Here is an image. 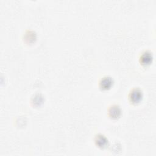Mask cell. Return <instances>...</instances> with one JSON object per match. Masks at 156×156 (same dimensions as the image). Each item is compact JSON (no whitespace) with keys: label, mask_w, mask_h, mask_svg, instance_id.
I'll use <instances>...</instances> for the list:
<instances>
[{"label":"cell","mask_w":156,"mask_h":156,"mask_svg":"<svg viewBox=\"0 0 156 156\" xmlns=\"http://www.w3.org/2000/svg\"><path fill=\"white\" fill-rule=\"evenodd\" d=\"M121 111L120 108L116 105H112L109 108V110H108L109 115L112 118H118L121 115Z\"/></svg>","instance_id":"obj_5"},{"label":"cell","mask_w":156,"mask_h":156,"mask_svg":"<svg viewBox=\"0 0 156 156\" xmlns=\"http://www.w3.org/2000/svg\"><path fill=\"white\" fill-rule=\"evenodd\" d=\"M95 143H96V144L98 147H101V148H104V147H106V146L107 145L108 140L104 135H98L97 136H96Z\"/></svg>","instance_id":"obj_3"},{"label":"cell","mask_w":156,"mask_h":156,"mask_svg":"<svg viewBox=\"0 0 156 156\" xmlns=\"http://www.w3.org/2000/svg\"><path fill=\"white\" fill-rule=\"evenodd\" d=\"M143 98L142 91L138 88L133 89L129 94L130 101L132 103H138Z\"/></svg>","instance_id":"obj_1"},{"label":"cell","mask_w":156,"mask_h":156,"mask_svg":"<svg viewBox=\"0 0 156 156\" xmlns=\"http://www.w3.org/2000/svg\"><path fill=\"white\" fill-rule=\"evenodd\" d=\"M152 59V54L149 52H145L141 55L140 57V63L143 65H147L151 63Z\"/></svg>","instance_id":"obj_4"},{"label":"cell","mask_w":156,"mask_h":156,"mask_svg":"<svg viewBox=\"0 0 156 156\" xmlns=\"http://www.w3.org/2000/svg\"><path fill=\"white\" fill-rule=\"evenodd\" d=\"M113 85V80L110 77H104L99 82V87L102 90H108Z\"/></svg>","instance_id":"obj_2"}]
</instances>
